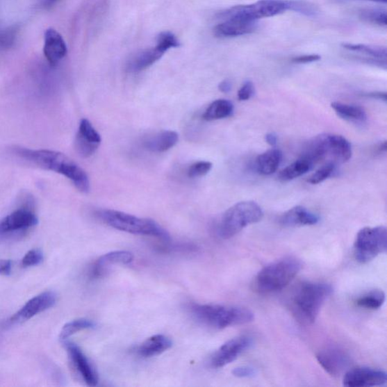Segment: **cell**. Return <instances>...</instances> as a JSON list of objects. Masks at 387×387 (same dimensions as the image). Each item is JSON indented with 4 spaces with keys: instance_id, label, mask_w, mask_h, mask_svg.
I'll use <instances>...</instances> for the list:
<instances>
[{
    "instance_id": "cell-44",
    "label": "cell",
    "mask_w": 387,
    "mask_h": 387,
    "mask_svg": "<svg viewBox=\"0 0 387 387\" xmlns=\"http://www.w3.org/2000/svg\"><path fill=\"white\" fill-rule=\"evenodd\" d=\"M367 97L377 99L386 100V94L383 92H372L367 94Z\"/></svg>"
},
{
    "instance_id": "cell-4",
    "label": "cell",
    "mask_w": 387,
    "mask_h": 387,
    "mask_svg": "<svg viewBox=\"0 0 387 387\" xmlns=\"http://www.w3.org/2000/svg\"><path fill=\"white\" fill-rule=\"evenodd\" d=\"M195 319L215 329L250 323L254 315L247 308L217 304H192L189 306Z\"/></svg>"
},
{
    "instance_id": "cell-28",
    "label": "cell",
    "mask_w": 387,
    "mask_h": 387,
    "mask_svg": "<svg viewBox=\"0 0 387 387\" xmlns=\"http://www.w3.org/2000/svg\"><path fill=\"white\" fill-rule=\"evenodd\" d=\"M313 168L311 163L306 159L300 158L286 168H283L279 174V179L281 182H289L290 180L297 179Z\"/></svg>"
},
{
    "instance_id": "cell-35",
    "label": "cell",
    "mask_w": 387,
    "mask_h": 387,
    "mask_svg": "<svg viewBox=\"0 0 387 387\" xmlns=\"http://www.w3.org/2000/svg\"><path fill=\"white\" fill-rule=\"evenodd\" d=\"M18 29L15 27L0 29V49H8L13 47Z\"/></svg>"
},
{
    "instance_id": "cell-41",
    "label": "cell",
    "mask_w": 387,
    "mask_h": 387,
    "mask_svg": "<svg viewBox=\"0 0 387 387\" xmlns=\"http://www.w3.org/2000/svg\"><path fill=\"white\" fill-rule=\"evenodd\" d=\"M13 263L10 260L0 261V275L8 277L12 274Z\"/></svg>"
},
{
    "instance_id": "cell-42",
    "label": "cell",
    "mask_w": 387,
    "mask_h": 387,
    "mask_svg": "<svg viewBox=\"0 0 387 387\" xmlns=\"http://www.w3.org/2000/svg\"><path fill=\"white\" fill-rule=\"evenodd\" d=\"M265 140L271 146H274L277 145L278 142V137L274 133H270L265 135Z\"/></svg>"
},
{
    "instance_id": "cell-1",
    "label": "cell",
    "mask_w": 387,
    "mask_h": 387,
    "mask_svg": "<svg viewBox=\"0 0 387 387\" xmlns=\"http://www.w3.org/2000/svg\"><path fill=\"white\" fill-rule=\"evenodd\" d=\"M13 156L33 166L56 172L71 180L81 192L88 193L90 190V179L85 171L65 154L51 150H33L13 146Z\"/></svg>"
},
{
    "instance_id": "cell-23",
    "label": "cell",
    "mask_w": 387,
    "mask_h": 387,
    "mask_svg": "<svg viewBox=\"0 0 387 387\" xmlns=\"http://www.w3.org/2000/svg\"><path fill=\"white\" fill-rule=\"evenodd\" d=\"M173 346L172 340L162 334L154 335V336L144 341L139 349L138 354L145 358H150L159 356Z\"/></svg>"
},
{
    "instance_id": "cell-18",
    "label": "cell",
    "mask_w": 387,
    "mask_h": 387,
    "mask_svg": "<svg viewBox=\"0 0 387 387\" xmlns=\"http://www.w3.org/2000/svg\"><path fill=\"white\" fill-rule=\"evenodd\" d=\"M67 46L61 34L49 28L45 32L44 55L51 65H57L67 54Z\"/></svg>"
},
{
    "instance_id": "cell-30",
    "label": "cell",
    "mask_w": 387,
    "mask_h": 387,
    "mask_svg": "<svg viewBox=\"0 0 387 387\" xmlns=\"http://www.w3.org/2000/svg\"><path fill=\"white\" fill-rule=\"evenodd\" d=\"M94 326H96V324L87 319H79L67 322L63 326L61 332H60L59 338L62 341L67 340L76 333L94 329Z\"/></svg>"
},
{
    "instance_id": "cell-45",
    "label": "cell",
    "mask_w": 387,
    "mask_h": 387,
    "mask_svg": "<svg viewBox=\"0 0 387 387\" xmlns=\"http://www.w3.org/2000/svg\"><path fill=\"white\" fill-rule=\"evenodd\" d=\"M58 0H46L45 5L47 6H53Z\"/></svg>"
},
{
    "instance_id": "cell-33",
    "label": "cell",
    "mask_w": 387,
    "mask_h": 387,
    "mask_svg": "<svg viewBox=\"0 0 387 387\" xmlns=\"http://www.w3.org/2000/svg\"><path fill=\"white\" fill-rule=\"evenodd\" d=\"M179 41L174 33L165 31L159 34L156 47L165 54L170 49L179 47Z\"/></svg>"
},
{
    "instance_id": "cell-46",
    "label": "cell",
    "mask_w": 387,
    "mask_h": 387,
    "mask_svg": "<svg viewBox=\"0 0 387 387\" xmlns=\"http://www.w3.org/2000/svg\"><path fill=\"white\" fill-rule=\"evenodd\" d=\"M369 1H372L375 3H386L387 0H369Z\"/></svg>"
},
{
    "instance_id": "cell-34",
    "label": "cell",
    "mask_w": 387,
    "mask_h": 387,
    "mask_svg": "<svg viewBox=\"0 0 387 387\" xmlns=\"http://www.w3.org/2000/svg\"><path fill=\"white\" fill-rule=\"evenodd\" d=\"M290 11L306 16H315L318 13L317 8L314 5L302 0H290Z\"/></svg>"
},
{
    "instance_id": "cell-8",
    "label": "cell",
    "mask_w": 387,
    "mask_h": 387,
    "mask_svg": "<svg viewBox=\"0 0 387 387\" xmlns=\"http://www.w3.org/2000/svg\"><path fill=\"white\" fill-rule=\"evenodd\" d=\"M19 208L0 220V240H6L25 235L29 229L38 224V218L33 212L34 199L24 195Z\"/></svg>"
},
{
    "instance_id": "cell-3",
    "label": "cell",
    "mask_w": 387,
    "mask_h": 387,
    "mask_svg": "<svg viewBox=\"0 0 387 387\" xmlns=\"http://www.w3.org/2000/svg\"><path fill=\"white\" fill-rule=\"evenodd\" d=\"M352 150L349 142L342 135L322 134L309 141L303 152L302 158L312 165L331 163L337 165L346 163L352 158Z\"/></svg>"
},
{
    "instance_id": "cell-39",
    "label": "cell",
    "mask_w": 387,
    "mask_h": 387,
    "mask_svg": "<svg viewBox=\"0 0 387 387\" xmlns=\"http://www.w3.org/2000/svg\"><path fill=\"white\" fill-rule=\"evenodd\" d=\"M256 374V370L248 366L238 367L232 371V374L239 378H250L254 377Z\"/></svg>"
},
{
    "instance_id": "cell-31",
    "label": "cell",
    "mask_w": 387,
    "mask_h": 387,
    "mask_svg": "<svg viewBox=\"0 0 387 387\" xmlns=\"http://www.w3.org/2000/svg\"><path fill=\"white\" fill-rule=\"evenodd\" d=\"M360 18L374 24L386 26V11L381 8H368L360 12Z\"/></svg>"
},
{
    "instance_id": "cell-17",
    "label": "cell",
    "mask_w": 387,
    "mask_h": 387,
    "mask_svg": "<svg viewBox=\"0 0 387 387\" xmlns=\"http://www.w3.org/2000/svg\"><path fill=\"white\" fill-rule=\"evenodd\" d=\"M214 28V33L218 38H236L247 35L255 32L259 23L256 21H246L237 19H223Z\"/></svg>"
},
{
    "instance_id": "cell-36",
    "label": "cell",
    "mask_w": 387,
    "mask_h": 387,
    "mask_svg": "<svg viewBox=\"0 0 387 387\" xmlns=\"http://www.w3.org/2000/svg\"><path fill=\"white\" fill-rule=\"evenodd\" d=\"M213 167L212 163L209 161H199L193 163L188 170L189 178L202 177L209 173Z\"/></svg>"
},
{
    "instance_id": "cell-37",
    "label": "cell",
    "mask_w": 387,
    "mask_h": 387,
    "mask_svg": "<svg viewBox=\"0 0 387 387\" xmlns=\"http://www.w3.org/2000/svg\"><path fill=\"white\" fill-rule=\"evenodd\" d=\"M44 256L39 249H33L24 255L22 261V264L24 267H31V266H35L40 265L44 261Z\"/></svg>"
},
{
    "instance_id": "cell-10",
    "label": "cell",
    "mask_w": 387,
    "mask_h": 387,
    "mask_svg": "<svg viewBox=\"0 0 387 387\" xmlns=\"http://www.w3.org/2000/svg\"><path fill=\"white\" fill-rule=\"evenodd\" d=\"M387 250V230L384 227L361 229L354 243V256L360 263L371 262Z\"/></svg>"
},
{
    "instance_id": "cell-2",
    "label": "cell",
    "mask_w": 387,
    "mask_h": 387,
    "mask_svg": "<svg viewBox=\"0 0 387 387\" xmlns=\"http://www.w3.org/2000/svg\"><path fill=\"white\" fill-rule=\"evenodd\" d=\"M332 291V287L326 283L307 281L300 283L290 297L291 311L300 322L312 324Z\"/></svg>"
},
{
    "instance_id": "cell-6",
    "label": "cell",
    "mask_w": 387,
    "mask_h": 387,
    "mask_svg": "<svg viewBox=\"0 0 387 387\" xmlns=\"http://www.w3.org/2000/svg\"><path fill=\"white\" fill-rule=\"evenodd\" d=\"M97 216L111 228L133 235L152 236L169 240L168 232L151 219L140 218L133 215L115 210H101Z\"/></svg>"
},
{
    "instance_id": "cell-38",
    "label": "cell",
    "mask_w": 387,
    "mask_h": 387,
    "mask_svg": "<svg viewBox=\"0 0 387 387\" xmlns=\"http://www.w3.org/2000/svg\"><path fill=\"white\" fill-rule=\"evenodd\" d=\"M254 85L252 81H246L238 92V98L240 101L250 99L254 94Z\"/></svg>"
},
{
    "instance_id": "cell-24",
    "label": "cell",
    "mask_w": 387,
    "mask_h": 387,
    "mask_svg": "<svg viewBox=\"0 0 387 387\" xmlns=\"http://www.w3.org/2000/svg\"><path fill=\"white\" fill-rule=\"evenodd\" d=\"M282 153L279 149H272L263 152L256 160L258 173L269 176L274 173L280 165Z\"/></svg>"
},
{
    "instance_id": "cell-43",
    "label": "cell",
    "mask_w": 387,
    "mask_h": 387,
    "mask_svg": "<svg viewBox=\"0 0 387 387\" xmlns=\"http://www.w3.org/2000/svg\"><path fill=\"white\" fill-rule=\"evenodd\" d=\"M219 90L222 92L228 93L231 90V83L228 80L223 81L219 85Z\"/></svg>"
},
{
    "instance_id": "cell-27",
    "label": "cell",
    "mask_w": 387,
    "mask_h": 387,
    "mask_svg": "<svg viewBox=\"0 0 387 387\" xmlns=\"http://www.w3.org/2000/svg\"><path fill=\"white\" fill-rule=\"evenodd\" d=\"M163 56L162 51L156 47L145 50L133 60L129 69L133 72H142L158 62Z\"/></svg>"
},
{
    "instance_id": "cell-26",
    "label": "cell",
    "mask_w": 387,
    "mask_h": 387,
    "mask_svg": "<svg viewBox=\"0 0 387 387\" xmlns=\"http://www.w3.org/2000/svg\"><path fill=\"white\" fill-rule=\"evenodd\" d=\"M234 106L230 101L218 99L211 103L203 115L206 122L227 118L233 114Z\"/></svg>"
},
{
    "instance_id": "cell-20",
    "label": "cell",
    "mask_w": 387,
    "mask_h": 387,
    "mask_svg": "<svg viewBox=\"0 0 387 387\" xmlns=\"http://www.w3.org/2000/svg\"><path fill=\"white\" fill-rule=\"evenodd\" d=\"M319 222V216L302 206H295L280 217L281 224L288 227L314 226Z\"/></svg>"
},
{
    "instance_id": "cell-22",
    "label": "cell",
    "mask_w": 387,
    "mask_h": 387,
    "mask_svg": "<svg viewBox=\"0 0 387 387\" xmlns=\"http://www.w3.org/2000/svg\"><path fill=\"white\" fill-rule=\"evenodd\" d=\"M178 141L176 132L165 131L149 137L144 142V147L151 152L162 153L174 148Z\"/></svg>"
},
{
    "instance_id": "cell-13",
    "label": "cell",
    "mask_w": 387,
    "mask_h": 387,
    "mask_svg": "<svg viewBox=\"0 0 387 387\" xmlns=\"http://www.w3.org/2000/svg\"><path fill=\"white\" fill-rule=\"evenodd\" d=\"M58 300V296L53 291H45L31 299L20 311L11 318L13 323H23L32 319L33 317L48 311L53 307Z\"/></svg>"
},
{
    "instance_id": "cell-40",
    "label": "cell",
    "mask_w": 387,
    "mask_h": 387,
    "mask_svg": "<svg viewBox=\"0 0 387 387\" xmlns=\"http://www.w3.org/2000/svg\"><path fill=\"white\" fill-rule=\"evenodd\" d=\"M321 56L319 55H305L299 56L291 60L295 64H308L320 61Z\"/></svg>"
},
{
    "instance_id": "cell-32",
    "label": "cell",
    "mask_w": 387,
    "mask_h": 387,
    "mask_svg": "<svg viewBox=\"0 0 387 387\" xmlns=\"http://www.w3.org/2000/svg\"><path fill=\"white\" fill-rule=\"evenodd\" d=\"M335 170H336V165L334 163H324L308 179L307 182L312 185L320 184L331 177L334 174Z\"/></svg>"
},
{
    "instance_id": "cell-21",
    "label": "cell",
    "mask_w": 387,
    "mask_h": 387,
    "mask_svg": "<svg viewBox=\"0 0 387 387\" xmlns=\"http://www.w3.org/2000/svg\"><path fill=\"white\" fill-rule=\"evenodd\" d=\"M134 260V256L131 252L125 251H117L108 253L101 256L94 264L91 270L93 278L101 277L105 273L106 268L110 265H128Z\"/></svg>"
},
{
    "instance_id": "cell-15",
    "label": "cell",
    "mask_w": 387,
    "mask_h": 387,
    "mask_svg": "<svg viewBox=\"0 0 387 387\" xmlns=\"http://www.w3.org/2000/svg\"><path fill=\"white\" fill-rule=\"evenodd\" d=\"M316 359L327 373L334 377L345 372L351 363L347 352L338 347H329L320 351Z\"/></svg>"
},
{
    "instance_id": "cell-25",
    "label": "cell",
    "mask_w": 387,
    "mask_h": 387,
    "mask_svg": "<svg viewBox=\"0 0 387 387\" xmlns=\"http://www.w3.org/2000/svg\"><path fill=\"white\" fill-rule=\"evenodd\" d=\"M331 108L338 117L347 122L364 124L367 120L365 110L362 107L336 101L332 103Z\"/></svg>"
},
{
    "instance_id": "cell-19",
    "label": "cell",
    "mask_w": 387,
    "mask_h": 387,
    "mask_svg": "<svg viewBox=\"0 0 387 387\" xmlns=\"http://www.w3.org/2000/svg\"><path fill=\"white\" fill-rule=\"evenodd\" d=\"M343 47L348 51L359 54V58L369 64L380 67H386V48L383 47L365 44H343Z\"/></svg>"
},
{
    "instance_id": "cell-11",
    "label": "cell",
    "mask_w": 387,
    "mask_h": 387,
    "mask_svg": "<svg viewBox=\"0 0 387 387\" xmlns=\"http://www.w3.org/2000/svg\"><path fill=\"white\" fill-rule=\"evenodd\" d=\"M252 342V338L246 335L228 340L212 356L211 366L220 368L234 362L245 350L251 347Z\"/></svg>"
},
{
    "instance_id": "cell-14",
    "label": "cell",
    "mask_w": 387,
    "mask_h": 387,
    "mask_svg": "<svg viewBox=\"0 0 387 387\" xmlns=\"http://www.w3.org/2000/svg\"><path fill=\"white\" fill-rule=\"evenodd\" d=\"M101 137L88 119H82L75 139V149L82 158H90L98 150Z\"/></svg>"
},
{
    "instance_id": "cell-5",
    "label": "cell",
    "mask_w": 387,
    "mask_h": 387,
    "mask_svg": "<svg viewBox=\"0 0 387 387\" xmlns=\"http://www.w3.org/2000/svg\"><path fill=\"white\" fill-rule=\"evenodd\" d=\"M302 269V263L294 256H286L265 265L257 274L254 286L262 295H270L286 288Z\"/></svg>"
},
{
    "instance_id": "cell-9",
    "label": "cell",
    "mask_w": 387,
    "mask_h": 387,
    "mask_svg": "<svg viewBox=\"0 0 387 387\" xmlns=\"http://www.w3.org/2000/svg\"><path fill=\"white\" fill-rule=\"evenodd\" d=\"M290 11V0H259L255 3L236 6L220 13V20L237 19L258 21Z\"/></svg>"
},
{
    "instance_id": "cell-16",
    "label": "cell",
    "mask_w": 387,
    "mask_h": 387,
    "mask_svg": "<svg viewBox=\"0 0 387 387\" xmlns=\"http://www.w3.org/2000/svg\"><path fill=\"white\" fill-rule=\"evenodd\" d=\"M63 342L74 368L85 384L92 387L97 386L98 374L81 349L76 344L67 340Z\"/></svg>"
},
{
    "instance_id": "cell-12",
    "label": "cell",
    "mask_w": 387,
    "mask_h": 387,
    "mask_svg": "<svg viewBox=\"0 0 387 387\" xmlns=\"http://www.w3.org/2000/svg\"><path fill=\"white\" fill-rule=\"evenodd\" d=\"M387 381L384 371L368 367L348 370L343 377V385L348 387L382 386Z\"/></svg>"
},
{
    "instance_id": "cell-7",
    "label": "cell",
    "mask_w": 387,
    "mask_h": 387,
    "mask_svg": "<svg viewBox=\"0 0 387 387\" xmlns=\"http://www.w3.org/2000/svg\"><path fill=\"white\" fill-rule=\"evenodd\" d=\"M263 211L254 201L237 203L228 209L221 219L219 234L223 239L234 237L248 226L259 222Z\"/></svg>"
},
{
    "instance_id": "cell-29",
    "label": "cell",
    "mask_w": 387,
    "mask_h": 387,
    "mask_svg": "<svg viewBox=\"0 0 387 387\" xmlns=\"http://www.w3.org/2000/svg\"><path fill=\"white\" fill-rule=\"evenodd\" d=\"M385 299L386 295L383 290H373L359 297L356 303L360 308L377 311L384 305Z\"/></svg>"
}]
</instances>
